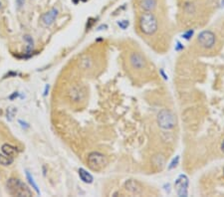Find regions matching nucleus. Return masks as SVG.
Returning a JSON list of instances; mask_svg holds the SVG:
<instances>
[{"mask_svg":"<svg viewBox=\"0 0 224 197\" xmlns=\"http://www.w3.org/2000/svg\"><path fill=\"white\" fill-rule=\"evenodd\" d=\"M118 25H119L120 26V28H122V29H126L129 27V25H130V22L128 20H122V21H119V22H118Z\"/></svg>","mask_w":224,"mask_h":197,"instance_id":"nucleus-20","label":"nucleus"},{"mask_svg":"<svg viewBox=\"0 0 224 197\" xmlns=\"http://www.w3.org/2000/svg\"><path fill=\"white\" fill-rule=\"evenodd\" d=\"M187 187H188V178L186 175L181 174L175 181L176 192L179 196H186L187 195Z\"/></svg>","mask_w":224,"mask_h":197,"instance_id":"nucleus-10","label":"nucleus"},{"mask_svg":"<svg viewBox=\"0 0 224 197\" xmlns=\"http://www.w3.org/2000/svg\"><path fill=\"white\" fill-rule=\"evenodd\" d=\"M154 161V166H158V168L162 170L163 168L164 164H166V159L164 157L162 156V154H158V156H155L153 159Z\"/></svg>","mask_w":224,"mask_h":197,"instance_id":"nucleus-14","label":"nucleus"},{"mask_svg":"<svg viewBox=\"0 0 224 197\" xmlns=\"http://www.w3.org/2000/svg\"><path fill=\"white\" fill-rule=\"evenodd\" d=\"M26 177L28 179L29 183L31 184L32 188H34V190L36 191V193L37 194H40V190H39V188H38V185L36 184V182L34 181V178H33V176L30 174V172H29L28 170H26Z\"/></svg>","mask_w":224,"mask_h":197,"instance_id":"nucleus-16","label":"nucleus"},{"mask_svg":"<svg viewBox=\"0 0 224 197\" xmlns=\"http://www.w3.org/2000/svg\"><path fill=\"white\" fill-rule=\"evenodd\" d=\"M0 7H1V2H0Z\"/></svg>","mask_w":224,"mask_h":197,"instance_id":"nucleus-27","label":"nucleus"},{"mask_svg":"<svg viewBox=\"0 0 224 197\" xmlns=\"http://www.w3.org/2000/svg\"><path fill=\"white\" fill-rule=\"evenodd\" d=\"M18 123L21 124V127L24 128H29V124H28L27 123H25V121H23V120H18Z\"/></svg>","mask_w":224,"mask_h":197,"instance_id":"nucleus-23","label":"nucleus"},{"mask_svg":"<svg viewBox=\"0 0 224 197\" xmlns=\"http://www.w3.org/2000/svg\"><path fill=\"white\" fill-rule=\"evenodd\" d=\"M130 63L134 69L136 70H142L146 67V58L143 57L141 53L138 52H133L130 55Z\"/></svg>","mask_w":224,"mask_h":197,"instance_id":"nucleus-6","label":"nucleus"},{"mask_svg":"<svg viewBox=\"0 0 224 197\" xmlns=\"http://www.w3.org/2000/svg\"><path fill=\"white\" fill-rule=\"evenodd\" d=\"M126 190L132 195H142L143 194V187L141 183L136 179H130L125 183Z\"/></svg>","mask_w":224,"mask_h":197,"instance_id":"nucleus-7","label":"nucleus"},{"mask_svg":"<svg viewBox=\"0 0 224 197\" xmlns=\"http://www.w3.org/2000/svg\"><path fill=\"white\" fill-rule=\"evenodd\" d=\"M197 41L200 44V46H202L203 48L210 49L215 45L216 38H215V34L213 32H211L209 30H205L199 33V35L197 37Z\"/></svg>","mask_w":224,"mask_h":197,"instance_id":"nucleus-5","label":"nucleus"},{"mask_svg":"<svg viewBox=\"0 0 224 197\" xmlns=\"http://www.w3.org/2000/svg\"><path fill=\"white\" fill-rule=\"evenodd\" d=\"M19 96V93H17V92H15V93L13 94V95H11L10 97H9V99L10 100H13V99H15V98H17Z\"/></svg>","mask_w":224,"mask_h":197,"instance_id":"nucleus-24","label":"nucleus"},{"mask_svg":"<svg viewBox=\"0 0 224 197\" xmlns=\"http://www.w3.org/2000/svg\"><path fill=\"white\" fill-rule=\"evenodd\" d=\"M156 121L160 128L166 129H172L173 128H175V125L177 124V119L176 116L170 110H163L159 111L158 114V118H156Z\"/></svg>","mask_w":224,"mask_h":197,"instance_id":"nucleus-3","label":"nucleus"},{"mask_svg":"<svg viewBox=\"0 0 224 197\" xmlns=\"http://www.w3.org/2000/svg\"><path fill=\"white\" fill-rule=\"evenodd\" d=\"M58 14H59V10L57 8H52L51 10H49L48 12L44 13L40 17V22L42 24V26L50 27L55 22Z\"/></svg>","mask_w":224,"mask_h":197,"instance_id":"nucleus-9","label":"nucleus"},{"mask_svg":"<svg viewBox=\"0 0 224 197\" xmlns=\"http://www.w3.org/2000/svg\"><path fill=\"white\" fill-rule=\"evenodd\" d=\"M14 161V158L13 157H10L6 156V154H1L0 153V164L3 165V166H8L12 164Z\"/></svg>","mask_w":224,"mask_h":197,"instance_id":"nucleus-15","label":"nucleus"},{"mask_svg":"<svg viewBox=\"0 0 224 197\" xmlns=\"http://www.w3.org/2000/svg\"><path fill=\"white\" fill-rule=\"evenodd\" d=\"M158 5L156 0H141L139 1V7L145 12H153Z\"/></svg>","mask_w":224,"mask_h":197,"instance_id":"nucleus-11","label":"nucleus"},{"mask_svg":"<svg viewBox=\"0 0 224 197\" xmlns=\"http://www.w3.org/2000/svg\"><path fill=\"white\" fill-rule=\"evenodd\" d=\"M1 149H2V152L4 154H6V156H10V157H13V158L18 154V149H17V148H15V146L11 145L9 144H4L2 145Z\"/></svg>","mask_w":224,"mask_h":197,"instance_id":"nucleus-12","label":"nucleus"},{"mask_svg":"<svg viewBox=\"0 0 224 197\" xmlns=\"http://www.w3.org/2000/svg\"><path fill=\"white\" fill-rule=\"evenodd\" d=\"M178 161H179V156H176V158H173L170 165L168 166V169H172V168H174V167H176V165L178 164Z\"/></svg>","mask_w":224,"mask_h":197,"instance_id":"nucleus-22","label":"nucleus"},{"mask_svg":"<svg viewBox=\"0 0 224 197\" xmlns=\"http://www.w3.org/2000/svg\"><path fill=\"white\" fill-rule=\"evenodd\" d=\"M6 188L8 193L12 196L29 197L32 196V191L26 183L16 177H11L6 181Z\"/></svg>","mask_w":224,"mask_h":197,"instance_id":"nucleus-2","label":"nucleus"},{"mask_svg":"<svg viewBox=\"0 0 224 197\" xmlns=\"http://www.w3.org/2000/svg\"><path fill=\"white\" fill-rule=\"evenodd\" d=\"M16 112H17V110H16V108H8V110H7V119L9 120H11L12 118L14 116V115L16 114Z\"/></svg>","mask_w":224,"mask_h":197,"instance_id":"nucleus-19","label":"nucleus"},{"mask_svg":"<svg viewBox=\"0 0 224 197\" xmlns=\"http://www.w3.org/2000/svg\"><path fill=\"white\" fill-rule=\"evenodd\" d=\"M78 173H79V177L81 178V180L83 182H85L87 184H91L93 181H94V177H93V175L91 173H89L86 169L80 168L78 170Z\"/></svg>","mask_w":224,"mask_h":197,"instance_id":"nucleus-13","label":"nucleus"},{"mask_svg":"<svg viewBox=\"0 0 224 197\" xmlns=\"http://www.w3.org/2000/svg\"><path fill=\"white\" fill-rule=\"evenodd\" d=\"M69 96L72 102L74 103H80L85 99L86 97V92L85 89L80 86V85H74L73 87H71V89L69 91Z\"/></svg>","mask_w":224,"mask_h":197,"instance_id":"nucleus-8","label":"nucleus"},{"mask_svg":"<svg viewBox=\"0 0 224 197\" xmlns=\"http://www.w3.org/2000/svg\"><path fill=\"white\" fill-rule=\"evenodd\" d=\"M138 27L145 35L151 36L158 31V18L153 12H145L139 16Z\"/></svg>","mask_w":224,"mask_h":197,"instance_id":"nucleus-1","label":"nucleus"},{"mask_svg":"<svg viewBox=\"0 0 224 197\" xmlns=\"http://www.w3.org/2000/svg\"><path fill=\"white\" fill-rule=\"evenodd\" d=\"M24 40L27 42V53L30 54L32 52V49H33V46H34V41H33L32 37L29 36V35H26L24 36Z\"/></svg>","mask_w":224,"mask_h":197,"instance_id":"nucleus-17","label":"nucleus"},{"mask_svg":"<svg viewBox=\"0 0 224 197\" xmlns=\"http://www.w3.org/2000/svg\"><path fill=\"white\" fill-rule=\"evenodd\" d=\"M49 85H46V87H45V91H44V96H47V94H48V92H49Z\"/></svg>","mask_w":224,"mask_h":197,"instance_id":"nucleus-25","label":"nucleus"},{"mask_svg":"<svg viewBox=\"0 0 224 197\" xmlns=\"http://www.w3.org/2000/svg\"><path fill=\"white\" fill-rule=\"evenodd\" d=\"M0 114H1V112H0Z\"/></svg>","mask_w":224,"mask_h":197,"instance_id":"nucleus-28","label":"nucleus"},{"mask_svg":"<svg viewBox=\"0 0 224 197\" xmlns=\"http://www.w3.org/2000/svg\"><path fill=\"white\" fill-rule=\"evenodd\" d=\"M193 33H194V31L192 30V29H189V30H187L186 32H184L182 34V38L186 39V40H189L190 37H192Z\"/></svg>","mask_w":224,"mask_h":197,"instance_id":"nucleus-21","label":"nucleus"},{"mask_svg":"<svg viewBox=\"0 0 224 197\" xmlns=\"http://www.w3.org/2000/svg\"><path fill=\"white\" fill-rule=\"evenodd\" d=\"M221 149H222V152H224V140H223V142H222V145H221Z\"/></svg>","mask_w":224,"mask_h":197,"instance_id":"nucleus-26","label":"nucleus"},{"mask_svg":"<svg viewBox=\"0 0 224 197\" xmlns=\"http://www.w3.org/2000/svg\"><path fill=\"white\" fill-rule=\"evenodd\" d=\"M184 9H185V11L187 12V13H193L194 10H195V8H194V5L192 3L186 2V3H185V5H184Z\"/></svg>","mask_w":224,"mask_h":197,"instance_id":"nucleus-18","label":"nucleus"},{"mask_svg":"<svg viewBox=\"0 0 224 197\" xmlns=\"http://www.w3.org/2000/svg\"><path fill=\"white\" fill-rule=\"evenodd\" d=\"M87 164L89 168L96 172L102 171L108 164V159L103 153L98 152H93L89 153L87 157Z\"/></svg>","mask_w":224,"mask_h":197,"instance_id":"nucleus-4","label":"nucleus"}]
</instances>
